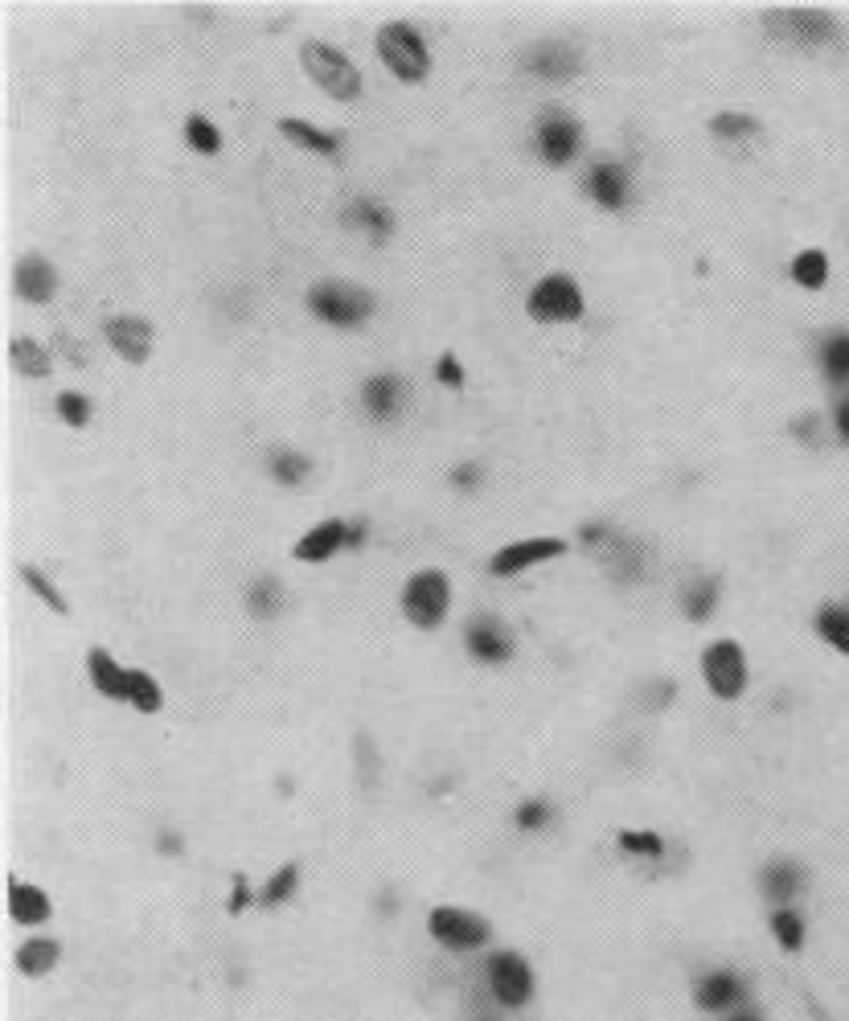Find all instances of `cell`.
<instances>
[{
  "label": "cell",
  "mask_w": 849,
  "mask_h": 1021,
  "mask_svg": "<svg viewBox=\"0 0 849 1021\" xmlns=\"http://www.w3.org/2000/svg\"><path fill=\"white\" fill-rule=\"evenodd\" d=\"M300 62H304L308 79L321 86L324 95H333V99H340V103H349V99L361 95V74H357V67L340 50H333V46H324V41H304Z\"/></svg>",
  "instance_id": "cell-1"
},
{
  "label": "cell",
  "mask_w": 849,
  "mask_h": 1021,
  "mask_svg": "<svg viewBox=\"0 0 849 1021\" xmlns=\"http://www.w3.org/2000/svg\"><path fill=\"white\" fill-rule=\"evenodd\" d=\"M308 308L321 316L324 324H337V328H354L361 324L370 312H374V296L357 284H340V279H324L316 288L308 291Z\"/></svg>",
  "instance_id": "cell-2"
},
{
  "label": "cell",
  "mask_w": 849,
  "mask_h": 1021,
  "mask_svg": "<svg viewBox=\"0 0 849 1021\" xmlns=\"http://www.w3.org/2000/svg\"><path fill=\"white\" fill-rule=\"evenodd\" d=\"M378 58H382L403 83H419V79H427V70H431L423 37L415 34L407 21H391V25L378 29Z\"/></svg>",
  "instance_id": "cell-3"
},
{
  "label": "cell",
  "mask_w": 849,
  "mask_h": 1021,
  "mask_svg": "<svg viewBox=\"0 0 849 1021\" xmlns=\"http://www.w3.org/2000/svg\"><path fill=\"white\" fill-rule=\"evenodd\" d=\"M427 932L447 952H476L489 944V923L473 911H459V906H435L427 915Z\"/></svg>",
  "instance_id": "cell-4"
},
{
  "label": "cell",
  "mask_w": 849,
  "mask_h": 1021,
  "mask_svg": "<svg viewBox=\"0 0 849 1021\" xmlns=\"http://www.w3.org/2000/svg\"><path fill=\"white\" fill-rule=\"evenodd\" d=\"M529 316L542 324H566L583 316V291L571 275H546L538 288L529 291Z\"/></svg>",
  "instance_id": "cell-5"
},
{
  "label": "cell",
  "mask_w": 849,
  "mask_h": 1021,
  "mask_svg": "<svg viewBox=\"0 0 849 1021\" xmlns=\"http://www.w3.org/2000/svg\"><path fill=\"white\" fill-rule=\"evenodd\" d=\"M702 677L710 685V694H718L722 701H731L743 694L748 685V661H743V648L734 640H718L702 652Z\"/></svg>",
  "instance_id": "cell-6"
},
{
  "label": "cell",
  "mask_w": 849,
  "mask_h": 1021,
  "mask_svg": "<svg viewBox=\"0 0 849 1021\" xmlns=\"http://www.w3.org/2000/svg\"><path fill=\"white\" fill-rule=\"evenodd\" d=\"M447 596L452 591H447V579L440 570H419L403 591V612L415 628H435L447 615Z\"/></svg>",
  "instance_id": "cell-7"
},
{
  "label": "cell",
  "mask_w": 849,
  "mask_h": 1021,
  "mask_svg": "<svg viewBox=\"0 0 849 1021\" xmlns=\"http://www.w3.org/2000/svg\"><path fill=\"white\" fill-rule=\"evenodd\" d=\"M489 993L505 1009H522L534 997V972L526 969V960L513 952L489 956Z\"/></svg>",
  "instance_id": "cell-8"
},
{
  "label": "cell",
  "mask_w": 849,
  "mask_h": 1021,
  "mask_svg": "<svg viewBox=\"0 0 849 1021\" xmlns=\"http://www.w3.org/2000/svg\"><path fill=\"white\" fill-rule=\"evenodd\" d=\"M562 550H566V542H559V538H526V542H513L505 550H497L489 570L501 575V579H510V575H522V570L538 566V562L559 558Z\"/></svg>",
  "instance_id": "cell-9"
},
{
  "label": "cell",
  "mask_w": 849,
  "mask_h": 1021,
  "mask_svg": "<svg viewBox=\"0 0 849 1021\" xmlns=\"http://www.w3.org/2000/svg\"><path fill=\"white\" fill-rule=\"evenodd\" d=\"M103 337L128 365H140L153 353V324L140 321V316H111L103 324Z\"/></svg>",
  "instance_id": "cell-10"
},
{
  "label": "cell",
  "mask_w": 849,
  "mask_h": 1021,
  "mask_svg": "<svg viewBox=\"0 0 849 1021\" xmlns=\"http://www.w3.org/2000/svg\"><path fill=\"white\" fill-rule=\"evenodd\" d=\"M578 144H583V132H578V123L571 116H562V111L542 116V123H538V153H542L546 165L575 160Z\"/></svg>",
  "instance_id": "cell-11"
},
{
  "label": "cell",
  "mask_w": 849,
  "mask_h": 1021,
  "mask_svg": "<svg viewBox=\"0 0 849 1021\" xmlns=\"http://www.w3.org/2000/svg\"><path fill=\"white\" fill-rule=\"evenodd\" d=\"M529 74L538 79H571L578 70V50L566 46V41H534L526 53H522Z\"/></svg>",
  "instance_id": "cell-12"
},
{
  "label": "cell",
  "mask_w": 849,
  "mask_h": 1021,
  "mask_svg": "<svg viewBox=\"0 0 849 1021\" xmlns=\"http://www.w3.org/2000/svg\"><path fill=\"white\" fill-rule=\"evenodd\" d=\"M13 288L29 304H50L53 291H58V272L50 267L46 255H25L17 263V272H13Z\"/></svg>",
  "instance_id": "cell-13"
},
{
  "label": "cell",
  "mask_w": 849,
  "mask_h": 1021,
  "mask_svg": "<svg viewBox=\"0 0 849 1021\" xmlns=\"http://www.w3.org/2000/svg\"><path fill=\"white\" fill-rule=\"evenodd\" d=\"M86 669H91V681H95V689H99L103 698L128 701V694H132V669H119L111 661V652H103V648H91Z\"/></svg>",
  "instance_id": "cell-14"
},
{
  "label": "cell",
  "mask_w": 849,
  "mask_h": 1021,
  "mask_svg": "<svg viewBox=\"0 0 849 1021\" xmlns=\"http://www.w3.org/2000/svg\"><path fill=\"white\" fill-rule=\"evenodd\" d=\"M345 542H349V526L333 517V521L312 526L304 538L296 542V558H300V562H324V558H333V554H337Z\"/></svg>",
  "instance_id": "cell-15"
},
{
  "label": "cell",
  "mask_w": 849,
  "mask_h": 1021,
  "mask_svg": "<svg viewBox=\"0 0 849 1021\" xmlns=\"http://www.w3.org/2000/svg\"><path fill=\"white\" fill-rule=\"evenodd\" d=\"M587 193H591L603 209H620V205L629 202V172L620 169V165L599 160V165L587 169Z\"/></svg>",
  "instance_id": "cell-16"
},
{
  "label": "cell",
  "mask_w": 849,
  "mask_h": 1021,
  "mask_svg": "<svg viewBox=\"0 0 849 1021\" xmlns=\"http://www.w3.org/2000/svg\"><path fill=\"white\" fill-rule=\"evenodd\" d=\"M403 377L394 374H374L366 377V386H361V407H366V415H374V419H394L398 415V407H403Z\"/></svg>",
  "instance_id": "cell-17"
},
{
  "label": "cell",
  "mask_w": 849,
  "mask_h": 1021,
  "mask_svg": "<svg viewBox=\"0 0 849 1021\" xmlns=\"http://www.w3.org/2000/svg\"><path fill=\"white\" fill-rule=\"evenodd\" d=\"M464 640H468V652H473L476 661H489V664L510 661V652H513L510 636H505L501 624H493V620H476Z\"/></svg>",
  "instance_id": "cell-18"
},
{
  "label": "cell",
  "mask_w": 849,
  "mask_h": 1021,
  "mask_svg": "<svg viewBox=\"0 0 849 1021\" xmlns=\"http://www.w3.org/2000/svg\"><path fill=\"white\" fill-rule=\"evenodd\" d=\"M772 25H784L788 34L797 37V41H829L833 34V17H825V13H804V9H797V13H772Z\"/></svg>",
  "instance_id": "cell-19"
},
{
  "label": "cell",
  "mask_w": 849,
  "mask_h": 1021,
  "mask_svg": "<svg viewBox=\"0 0 849 1021\" xmlns=\"http://www.w3.org/2000/svg\"><path fill=\"white\" fill-rule=\"evenodd\" d=\"M9 915L17 923H46L50 920V899L37 890V886L25 882H9Z\"/></svg>",
  "instance_id": "cell-20"
},
{
  "label": "cell",
  "mask_w": 849,
  "mask_h": 1021,
  "mask_svg": "<svg viewBox=\"0 0 849 1021\" xmlns=\"http://www.w3.org/2000/svg\"><path fill=\"white\" fill-rule=\"evenodd\" d=\"M739 997H743V985L734 981L731 972H714V976H706V981L697 985V993H694L697 1009H706V1013H718V1009L734 1005Z\"/></svg>",
  "instance_id": "cell-21"
},
{
  "label": "cell",
  "mask_w": 849,
  "mask_h": 1021,
  "mask_svg": "<svg viewBox=\"0 0 849 1021\" xmlns=\"http://www.w3.org/2000/svg\"><path fill=\"white\" fill-rule=\"evenodd\" d=\"M345 226H357V230H366V235H374V239H386L394 218L378 202H370V197H357V202L345 205Z\"/></svg>",
  "instance_id": "cell-22"
},
{
  "label": "cell",
  "mask_w": 849,
  "mask_h": 1021,
  "mask_svg": "<svg viewBox=\"0 0 849 1021\" xmlns=\"http://www.w3.org/2000/svg\"><path fill=\"white\" fill-rule=\"evenodd\" d=\"M279 132H284L291 144L308 148V153L333 156L340 148V140L333 136V132H321V128H312V123H304V120H279Z\"/></svg>",
  "instance_id": "cell-23"
},
{
  "label": "cell",
  "mask_w": 849,
  "mask_h": 1021,
  "mask_svg": "<svg viewBox=\"0 0 849 1021\" xmlns=\"http://www.w3.org/2000/svg\"><path fill=\"white\" fill-rule=\"evenodd\" d=\"M267 472H272V480H279V484H304V477L312 472V464H308V456L296 452V447H275V452H267Z\"/></svg>",
  "instance_id": "cell-24"
},
{
  "label": "cell",
  "mask_w": 849,
  "mask_h": 1021,
  "mask_svg": "<svg viewBox=\"0 0 849 1021\" xmlns=\"http://www.w3.org/2000/svg\"><path fill=\"white\" fill-rule=\"evenodd\" d=\"M821 365H825L829 382L846 386L849 394V333H833L821 340Z\"/></svg>",
  "instance_id": "cell-25"
},
{
  "label": "cell",
  "mask_w": 849,
  "mask_h": 1021,
  "mask_svg": "<svg viewBox=\"0 0 849 1021\" xmlns=\"http://www.w3.org/2000/svg\"><path fill=\"white\" fill-rule=\"evenodd\" d=\"M9 361L17 365L21 374H29V377H46L50 374V353L37 345V340H29V337H17L13 345H9Z\"/></svg>",
  "instance_id": "cell-26"
},
{
  "label": "cell",
  "mask_w": 849,
  "mask_h": 1021,
  "mask_svg": "<svg viewBox=\"0 0 849 1021\" xmlns=\"http://www.w3.org/2000/svg\"><path fill=\"white\" fill-rule=\"evenodd\" d=\"M816 632H821L837 652H846L849 657V608H841V603L821 608V615H816Z\"/></svg>",
  "instance_id": "cell-27"
},
{
  "label": "cell",
  "mask_w": 849,
  "mask_h": 1021,
  "mask_svg": "<svg viewBox=\"0 0 849 1021\" xmlns=\"http://www.w3.org/2000/svg\"><path fill=\"white\" fill-rule=\"evenodd\" d=\"M58 964V944L53 939H29L25 948L17 952V969L29 972V976H41Z\"/></svg>",
  "instance_id": "cell-28"
},
{
  "label": "cell",
  "mask_w": 849,
  "mask_h": 1021,
  "mask_svg": "<svg viewBox=\"0 0 849 1021\" xmlns=\"http://www.w3.org/2000/svg\"><path fill=\"white\" fill-rule=\"evenodd\" d=\"M792 279L800 288H821L829 279V259L825 251H800L797 263H792Z\"/></svg>",
  "instance_id": "cell-29"
},
{
  "label": "cell",
  "mask_w": 849,
  "mask_h": 1021,
  "mask_svg": "<svg viewBox=\"0 0 849 1021\" xmlns=\"http://www.w3.org/2000/svg\"><path fill=\"white\" fill-rule=\"evenodd\" d=\"M764 890L772 899H792L800 890V869L792 862H772L764 869Z\"/></svg>",
  "instance_id": "cell-30"
},
{
  "label": "cell",
  "mask_w": 849,
  "mask_h": 1021,
  "mask_svg": "<svg viewBox=\"0 0 849 1021\" xmlns=\"http://www.w3.org/2000/svg\"><path fill=\"white\" fill-rule=\"evenodd\" d=\"M128 701L136 706L140 714H156V710H160V701H165V694H160V685H156L148 673L132 669V694H128Z\"/></svg>",
  "instance_id": "cell-31"
},
{
  "label": "cell",
  "mask_w": 849,
  "mask_h": 1021,
  "mask_svg": "<svg viewBox=\"0 0 849 1021\" xmlns=\"http://www.w3.org/2000/svg\"><path fill=\"white\" fill-rule=\"evenodd\" d=\"M186 140L193 144V148H198V153H205V156H214L222 148V132L210 120H205V116H189V120H186Z\"/></svg>",
  "instance_id": "cell-32"
},
{
  "label": "cell",
  "mask_w": 849,
  "mask_h": 1021,
  "mask_svg": "<svg viewBox=\"0 0 849 1021\" xmlns=\"http://www.w3.org/2000/svg\"><path fill=\"white\" fill-rule=\"evenodd\" d=\"M714 603H718V579H702L694 591L685 596V615H690V620H706Z\"/></svg>",
  "instance_id": "cell-33"
},
{
  "label": "cell",
  "mask_w": 849,
  "mask_h": 1021,
  "mask_svg": "<svg viewBox=\"0 0 849 1021\" xmlns=\"http://www.w3.org/2000/svg\"><path fill=\"white\" fill-rule=\"evenodd\" d=\"M772 932H776V939H780L788 952H797L800 944H804V923H800V915H792V911H776V915H772Z\"/></svg>",
  "instance_id": "cell-34"
},
{
  "label": "cell",
  "mask_w": 849,
  "mask_h": 1021,
  "mask_svg": "<svg viewBox=\"0 0 849 1021\" xmlns=\"http://www.w3.org/2000/svg\"><path fill=\"white\" fill-rule=\"evenodd\" d=\"M58 415H62L70 427H86V419H91V403H86L79 391H67V394H58Z\"/></svg>",
  "instance_id": "cell-35"
},
{
  "label": "cell",
  "mask_w": 849,
  "mask_h": 1021,
  "mask_svg": "<svg viewBox=\"0 0 849 1021\" xmlns=\"http://www.w3.org/2000/svg\"><path fill=\"white\" fill-rule=\"evenodd\" d=\"M710 128H714V132H718L722 140L755 136V120H751V116H731V111H727V116H714Z\"/></svg>",
  "instance_id": "cell-36"
},
{
  "label": "cell",
  "mask_w": 849,
  "mask_h": 1021,
  "mask_svg": "<svg viewBox=\"0 0 849 1021\" xmlns=\"http://www.w3.org/2000/svg\"><path fill=\"white\" fill-rule=\"evenodd\" d=\"M279 608V582L275 579H259L251 587V612L255 615H272Z\"/></svg>",
  "instance_id": "cell-37"
},
{
  "label": "cell",
  "mask_w": 849,
  "mask_h": 1021,
  "mask_svg": "<svg viewBox=\"0 0 849 1021\" xmlns=\"http://www.w3.org/2000/svg\"><path fill=\"white\" fill-rule=\"evenodd\" d=\"M517 825H522V829H542V825H550V804L526 801L517 808Z\"/></svg>",
  "instance_id": "cell-38"
},
{
  "label": "cell",
  "mask_w": 849,
  "mask_h": 1021,
  "mask_svg": "<svg viewBox=\"0 0 849 1021\" xmlns=\"http://www.w3.org/2000/svg\"><path fill=\"white\" fill-rule=\"evenodd\" d=\"M620 845H624L629 853L657 857V853H661V837H657V833H620Z\"/></svg>",
  "instance_id": "cell-39"
},
{
  "label": "cell",
  "mask_w": 849,
  "mask_h": 1021,
  "mask_svg": "<svg viewBox=\"0 0 849 1021\" xmlns=\"http://www.w3.org/2000/svg\"><path fill=\"white\" fill-rule=\"evenodd\" d=\"M291 886H296V866H284L272 878V882H267V890H263V902H284L291 894Z\"/></svg>",
  "instance_id": "cell-40"
},
{
  "label": "cell",
  "mask_w": 849,
  "mask_h": 1021,
  "mask_svg": "<svg viewBox=\"0 0 849 1021\" xmlns=\"http://www.w3.org/2000/svg\"><path fill=\"white\" fill-rule=\"evenodd\" d=\"M21 575H25V582H29V587H37V596L46 599L53 612H62V599H58V591H53V582H46V575H41L37 566H25Z\"/></svg>",
  "instance_id": "cell-41"
},
{
  "label": "cell",
  "mask_w": 849,
  "mask_h": 1021,
  "mask_svg": "<svg viewBox=\"0 0 849 1021\" xmlns=\"http://www.w3.org/2000/svg\"><path fill=\"white\" fill-rule=\"evenodd\" d=\"M435 374H440L443 386H459V382H464V370H459V361L452 358V353H443L440 370H435Z\"/></svg>",
  "instance_id": "cell-42"
},
{
  "label": "cell",
  "mask_w": 849,
  "mask_h": 1021,
  "mask_svg": "<svg viewBox=\"0 0 849 1021\" xmlns=\"http://www.w3.org/2000/svg\"><path fill=\"white\" fill-rule=\"evenodd\" d=\"M833 415H837V431H841V435L849 440V394H841V398H837V410H833Z\"/></svg>",
  "instance_id": "cell-43"
},
{
  "label": "cell",
  "mask_w": 849,
  "mask_h": 1021,
  "mask_svg": "<svg viewBox=\"0 0 849 1021\" xmlns=\"http://www.w3.org/2000/svg\"><path fill=\"white\" fill-rule=\"evenodd\" d=\"M452 480H456V484H476V464H464V468H456V472H452Z\"/></svg>",
  "instance_id": "cell-44"
},
{
  "label": "cell",
  "mask_w": 849,
  "mask_h": 1021,
  "mask_svg": "<svg viewBox=\"0 0 849 1021\" xmlns=\"http://www.w3.org/2000/svg\"><path fill=\"white\" fill-rule=\"evenodd\" d=\"M731 1021H755V1018H731Z\"/></svg>",
  "instance_id": "cell-45"
}]
</instances>
